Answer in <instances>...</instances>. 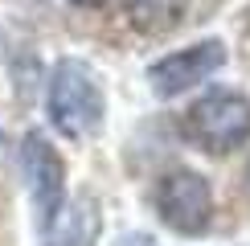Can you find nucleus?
<instances>
[{
  "label": "nucleus",
  "mask_w": 250,
  "mask_h": 246,
  "mask_svg": "<svg viewBox=\"0 0 250 246\" xmlns=\"http://www.w3.org/2000/svg\"><path fill=\"white\" fill-rule=\"evenodd\" d=\"M49 123L70 140H90L103 131L107 99L95 78V70L78 58H62L49 74V95H45Z\"/></svg>",
  "instance_id": "nucleus-1"
},
{
  "label": "nucleus",
  "mask_w": 250,
  "mask_h": 246,
  "mask_svg": "<svg viewBox=\"0 0 250 246\" xmlns=\"http://www.w3.org/2000/svg\"><path fill=\"white\" fill-rule=\"evenodd\" d=\"M185 136L201 152L222 156L250 140V99L238 90H209L185 115Z\"/></svg>",
  "instance_id": "nucleus-2"
},
{
  "label": "nucleus",
  "mask_w": 250,
  "mask_h": 246,
  "mask_svg": "<svg viewBox=\"0 0 250 246\" xmlns=\"http://www.w3.org/2000/svg\"><path fill=\"white\" fill-rule=\"evenodd\" d=\"M21 164H25V181H29V197H33L37 213V230L49 234L58 226V218L66 213V164L45 136H25L21 144Z\"/></svg>",
  "instance_id": "nucleus-3"
},
{
  "label": "nucleus",
  "mask_w": 250,
  "mask_h": 246,
  "mask_svg": "<svg viewBox=\"0 0 250 246\" xmlns=\"http://www.w3.org/2000/svg\"><path fill=\"white\" fill-rule=\"evenodd\" d=\"M156 209L160 222L176 234H201L213 222V193L209 181L193 168H172L156 184Z\"/></svg>",
  "instance_id": "nucleus-4"
},
{
  "label": "nucleus",
  "mask_w": 250,
  "mask_h": 246,
  "mask_svg": "<svg viewBox=\"0 0 250 246\" xmlns=\"http://www.w3.org/2000/svg\"><path fill=\"white\" fill-rule=\"evenodd\" d=\"M222 66H226V45L222 41H197L189 49H176V54L160 58L148 70V82H152V90L160 99H176L189 86H197V82H205L209 74H217Z\"/></svg>",
  "instance_id": "nucleus-5"
},
{
  "label": "nucleus",
  "mask_w": 250,
  "mask_h": 246,
  "mask_svg": "<svg viewBox=\"0 0 250 246\" xmlns=\"http://www.w3.org/2000/svg\"><path fill=\"white\" fill-rule=\"evenodd\" d=\"M189 0H131V20L144 33H164L185 17Z\"/></svg>",
  "instance_id": "nucleus-6"
},
{
  "label": "nucleus",
  "mask_w": 250,
  "mask_h": 246,
  "mask_svg": "<svg viewBox=\"0 0 250 246\" xmlns=\"http://www.w3.org/2000/svg\"><path fill=\"white\" fill-rule=\"evenodd\" d=\"M74 4H82V8H107V4H115V0H74Z\"/></svg>",
  "instance_id": "nucleus-7"
},
{
  "label": "nucleus",
  "mask_w": 250,
  "mask_h": 246,
  "mask_svg": "<svg viewBox=\"0 0 250 246\" xmlns=\"http://www.w3.org/2000/svg\"><path fill=\"white\" fill-rule=\"evenodd\" d=\"M119 246H148V238H144V234H131L127 242H119Z\"/></svg>",
  "instance_id": "nucleus-8"
},
{
  "label": "nucleus",
  "mask_w": 250,
  "mask_h": 246,
  "mask_svg": "<svg viewBox=\"0 0 250 246\" xmlns=\"http://www.w3.org/2000/svg\"><path fill=\"white\" fill-rule=\"evenodd\" d=\"M246 193H250V164H246Z\"/></svg>",
  "instance_id": "nucleus-9"
}]
</instances>
